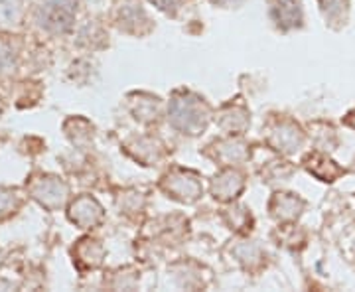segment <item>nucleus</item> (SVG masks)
I'll return each mask as SVG.
<instances>
[{
	"instance_id": "nucleus-1",
	"label": "nucleus",
	"mask_w": 355,
	"mask_h": 292,
	"mask_svg": "<svg viewBox=\"0 0 355 292\" xmlns=\"http://www.w3.org/2000/svg\"><path fill=\"white\" fill-rule=\"evenodd\" d=\"M75 6L72 0H45L38 10L40 26L52 32H65L72 28Z\"/></svg>"
},
{
	"instance_id": "nucleus-3",
	"label": "nucleus",
	"mask_w": 355,
	"mask_h": 292,
	"mask_svg": "<svg viewBox=\"0 0 355 292\" xmlns=\"http://www.w3.org/2000/svg\"><path fill=\"white\" fill-rule=\"evenodd\" d=\"M275 20L282 28H292L300 24V6L298 0H277L275 4Z\"/></svg>"
},
{
	"instance_id": "nucleus-2",
	"label": "nucleus",
	"mask_w": 355,
	"mask_h": 292,
	"mask_svg": "<svg viewBox=\"0 0 355 292\" xmlns=\"http://www.w3.org/2000/svg\"><path fill=\"white\" fill-rule=\"evenodd\" d=\"M172 123L184 131H195L197 127H202L200 107L188 99H176L172 103Z\"/></svg>"
},
{
	"instance_id": "nucleus-4",
	"label": "nucleus",
	"mask_w": 355,
	"mask_h": 292,
	"mask_svg": "<svg viewBox=\"0 0 355 292\" xmlns=\"http://www.w3.org/2000/svg\"><path fill=\"white\" fill-rule=\"evenodd\" d=\"M150 2H154L160 10H170V8H176L182 0H150Z\"/></svg>"
}]
</instances>
